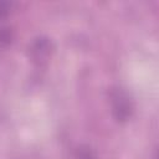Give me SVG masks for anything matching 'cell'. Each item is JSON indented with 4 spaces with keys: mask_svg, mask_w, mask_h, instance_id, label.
<instances>
[{
    "mask_svg": "<svg viewBox=\"0 0 159 159\" xmlns=\"http://www.w3.org/2000/svg\"><path fill=\"white\" fill-rule=\"evenodd\" d=\"M112 113L118 122H125L133 113V103L129 94L120 87H116L111 91Z\"/></svg>",
    "mask_w": 159,
    "mask_h": 159,
    "instance_id": "cell-1",
    "label": "cell"
},
{
    "mask_svg": "<svg viewBox=\"0 0 159 159\" xmlns=\"http://www.w3.org/2000/svg\"><path fill=\"white\" fill-rule=\"evenodd\" d=\"M50 51H51V42L48 41V39H45V37H40L35 40V42L30 48L31 56L35 61L46 60L47 56L50 55Z\"/></svg>",
    "mask_w": 159,
    "mask_h": 159,
    "instance_id": "cell-2",
    "label": "cell"
},
{
    "mask_svg": "<svg viewBox=\"0 0 159 159\" xmlns=\"http://www.w3.org/2000/svg\"><path fill=\"white\" fill-rule=\"evenodd\" d=\"M76 159H97V157L89 147L83 145V147L78 148L77 154H76Z\"/></svg>",
    "mask_w": 159,
    "mask_h": 159,
    "instance_id": "cell-3",
    "label": "cell"
},
{
    "mask_svg": "<svg viewBox=\"0 0 159 159\" xmlns=\"http://www.w3.org/2000/svg\"><path fill=\"white\" fill-rule=\"evenodd\" d=\"M11 41V31L9 29L0 30V46H5Z\"/></svg>",
    "mask_w": 159,
    "mask_h": 159,
    "instance_id": "cell-4",
    "label": "cell"
},
{
    "mask_svg": "<svg viewBox=\"0 0 159 159\" xmlns=\"http://www.w3.org/2000/svg\"><path fill=\"white\" fill-rule=\"evenodd\" d=\"M11 6H12L11 2H0V19L9 15L10 10H11Z\"/></svg>",
    "mask_w": 159,
    "mask_h": 159,
    "instance_id": "cell-5",
    "label": "cell"
}]
</instances>
